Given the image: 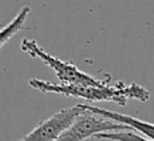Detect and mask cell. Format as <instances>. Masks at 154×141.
Masks as SVG:
<instances>
[{
	"label": "cell",
	"instance_id": "cell-1",
	"mask_svg": "<svg viewBox=\"0 0 154 141\" xmlns=\"http://www.w3.org/2000/svg\"><path fill=\"white\" fill-rule=\"evenodd\" d=\"M29 86L42 93H53L71 98H82L88 101H112L125 106L129 100L146 102L150 98V92L138 83L125 84L118 81L114 86L109 83L103 86H83V84H57L53 82L31 78Z\"/></svg>",
	"mask_w": 154,
	"mask_h": 141
},
{
	"label": "cell",
	"instance_id": "cell-2",
	"mask_svg": "<svg viewBox=\"0 0 154 141\" xmlns=\"http://www.w3.org/2000/svg\"><path fill=\"white\" fill-rule=\"evenodd\" d=\"M20 49L32 58H38L43 64L49 66L60 83L64 84H83V86H103L109 83V78L100 80L87 72L81 71L76 65L70 61L61 60L49 53H47L35 40L23 39L20 42Z\"/></svg>",
	"mask_w": 154,
	"mask_h": 141
},
{
	"label": "cell",
	"instance_id": "cell-3",
	"mask_svg": "<svg viewBox=\"0 0 154 141\" xmlns=\"http://www.w3.org/2000/svg\"><path fill=\"white\" fill-rule=\"evenodd\" d=\"M119 130H132V129L128 125L106 118L101 114H97L85 108L72 122V124L61 133V135L55 141H84L101 133L119 131Z\"/></svg>",
	"mask_w": 154,
	"mask_h": 141
},
{
	"label": "cell",
	"instance_id": "cell-4",
	"mask_svg": "<svg viewBox=\"0 0 154 141\" xmlns=\"http://www.w3.org/2000/svg\"><path fill=\"white\" fill-rule=\"evenodd\" d=\"M84 110V104L61 108L47 119L40 122L30 133L18 141H55Z\"/></svg>",
	"mask_w": 154,
	"mask_h": 141
},
{
	"label": "cell",
	"instance_id": "cell-5",
	"mask_svg": "<svg viewBox=\"0 0 154 141\" xmlns=\"http://www.w3.org/2000/svg\"><path fill=\"white\" fill-rule=\"evenodd\" d=\"M87 110L95 112L97 114H101L106 118L113 119L118 123H122L124 125L130 127L134 131H138L140 134L144 135L147 139L154 141V123L150 122H146V121H141L138 118H135L129 114H124V113H119V112H114L111 110H106V108H101V107H96V106H91V105H84Z\"/></svg>",
	"mask_w": 154,
	"mask_h": 141
},
{
	"label": "cell",
	"instance_id": "cell-6",
	"mask_svg": "<svg viewBox=\"0 0 154 141\" xmlns=\"http://www.w3.org/2000/svg\"><path fill=\"white\" fill-rule=\"evenodd\" d=\"M31 8L29 6H23L19 12L13 17V19L6 24L5 27H2L1 33H0V47H4L6 45V42H8L17 33L22 31L24 29L26 18L30 14Z\"/></svg>",
	"mask_w": 154,
	"mask_h": 141
},
{
	"label": "cell",
	"instance_id": "cell-7",
	"mask_svg": "<svg viewBox=\"0 0 154 141\" xmlns=\"http://www.w3.org/2000/svg\"><path fill=\"white\" fill-rule=\"evenodd\" d=\"M96 139L102 140H111V141H152L149 139H146L132 130H119V131H107L101 133L95 136Z\"/></svg>",
	"mask_w": 154,
	"mask_h": 141
}]
</instances>
